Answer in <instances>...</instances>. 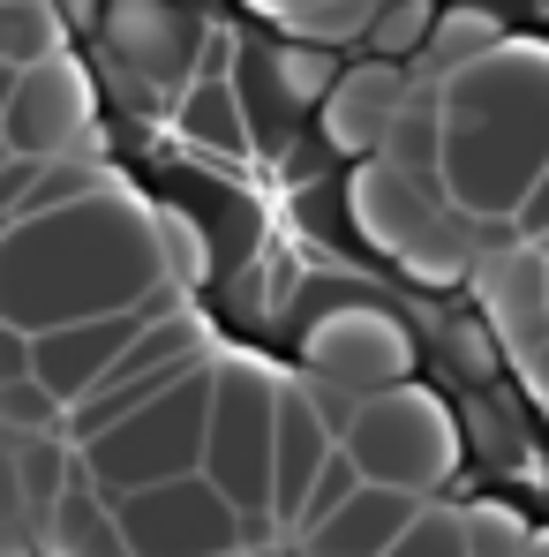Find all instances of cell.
<instances>
[{
    "mask_svg": "<svg viewBox=\"0 0 549 557\" xmlns=\"http://www.w3.org/2000/svg\"><path fill=\"white\" fill-rule=\"evenodd\" d=\"M159 286H174V278L159 264L151 211L121 182H105L68 211L0 226V324H15L30 339L53 324L136 309Z\"/></svg>",
    "mask_w": 549,
    "mask_h": 557,
    "instance_id": "6da1fadb",
    "label": "cell"
},
{
    "mask_svg": "<svg viewBox=\"0 0 549 557\" xmlns=\"http://www.w3.org/2000/svg\"><path fill=\"white\" fill-rule=\"evenodd\" d=\"M445 113V159L437 188L466 226H512L520 196L549 166V53L535 46H497L437 76Z\"/></svg>",
    "mask_w": 549,
    "mask_h": 557,
    "instance_id": "7a4b0ae2",
    "label": "cell"
},
{
    "mask_svg": "<svg viewBox=\"0 0 549 557\" xmlns=\"http://www.w3.org/2000/svg\"><path fill=\"white\" fill-rule=\"evenodd\" d=\"M272 422L278 376L257 362H211V422H203V482L234 505L241 550H264L278 535L272 520Z\"/></svg>",
    "mask_w": 549,
    "mask_h": 557,
    "instance_id": "3957f363",
    "label": "cell"
},
{
    "mask_svg": "<svg viewBox=\"0 0 549 557\" xmlns=\"http://www.w3.org/2000/svg\"><path fill=\"white\" fill-rule=\"evenodd\" d=\"M203 422H211V355L159 399H144L136 414H121L113 430H98L91 445H76V474L105 505L151 482H182L203 467Z\"/></svg>",
    "mask_w": 549,
    "mask_h": 557,
    "instance_id": "277c9868",
    "label": "cell"
},
{
    "mask_svg": "<svg viewBox=\"0 0 549 557\" xmlns=\"http://www.w3.org/2000/svg\"><path fill=\"white\" fill-rule=\"evenodd\" d=\"M339 453L354 460L362 482L407 490V497H429V490L459 482V430L445 414V399L422 384H391V392L362 399L354 422L339 430Z\"/></svg>",
    "mask_w": 549,
    "mask_h": 557,
    "instance_id": "5b68a950",
    "label": "cell"
},
{
    "mask_svg": "<svg viewBox=\"0 0 549 557\" xmlns=\"http://www.w3.org/2000/svg\"><path fill=\"white\" fill-rule=\"evenodd\" d=\"M339 53H324V46H301V38H241L234 46V69H226V84H234V106H241V121H249V144L257 151H278L286 136H301V128H316V113H324V98L339 84Z\"/></svg>",
    "mask_w": 549,
    "mask_h": 557,
    "instance_id": "8992f818",
    "label": "cell"
},
{
    "mask_svg": "<svg viewBox=\"0 0 549 557\" xmlns=\"http://www.w3.org/2000/svg\"><path fill=\"white\" fill-rule=\"evenodd\" d=\"M91 38H98V69H113L136 91H151L159 106H174L196 84L203 15L182 8V0H105Z\"/></svg>",
    "mask_w": 549,
    "mask_h": 557,
    "instance_id": "52a82bcc",
    "label": "cell"
},
{
    "mask_svg": "<svg viewBox=\"0 0 549 557\" xmlns=\"http://www.w3.org/2000/svg\"><path fill=\"white\" fill-rule=\"evenodd\" d=\"M113 528L128 557H241V520L203 474L113 497Z\"/></svg>",
    "mask_w": 549,
    "mask_h": 557,
    "instance_id": "ba28073f",
    "label": "cell"
},
{
    "mask_svg": "<svg viewBox=\"0 0 549 557\" xmlns=\"http://www.w3.org/2000/svg\"><path fill=\"white\" fill-rule=\"evenodd\" d=\"M91 76L76 53H53L38 69L15 76V98L0 113V144L8 159H30V166H53V159H84L91 144Z\"/></svg>",
    "mask_w": 549,
    "mask_h": 557,
    "instance_id": "9c48e42d",
    "label": "cell"
},
{
    "mask_svg": "<svg viewBox=\"0 0 549 557\" xmlns=\"http://www.w3.org/2000/svg\"><path fill=\"white\" fill-rule=\"evenodd\" d=\"M174 309H182V286H159V294H144L136 309L84 317V324H53V332H38V339H30V376H38L61 407H76L98 376L136 347V332H144V324H159V317H174Z\"/></svg>",
    "mask_w": 549,
    "mask_h": 557,
    "instance_id": "30bf717a",
    "label": "cell"
},
{
    "mask_svg": "<svg viewBox=\"0 0 549 557\" xmlns=\"http://www.w3.org/2000/svg\"><path fill=\"white\" fill-rule=\"evenodd\" d=\"M414 91V76L407 69H391V61H347L339 69V84L324 98V113H316V136L354 166V159H376V144H384V128H391V113L407 106Z\"/></svg>",
    "mask_w": 549,
    "mask_h": 557,
    "instance_id": "8fae6325",
    "label": "cell"
},
{
    "mask_svg": "<svg viewBox=\"0 0 549 557\" xmlns=\"http://www.w3.org/2000/svg\"><path fill=\"white\" fill-rule=\"evenodd\" d=\"M332 453H339V437L316 414L309 384H278V422H272V520H278V535H294V512H301L309 482L324 474Z\"/></svg>",
    "mask_w": 549,
    "mask_h": 557,
    "instance_id": "7c38bea8",
    "label": "cell"
},
{
    "mask_svg": "<svg viewBox=\"0 0 549 557\" xmlns=\"http://www.w3.org/2000/svg\"><path fill=\"white\" fill-rule=\"evenodd\" d=\"M166 113H174V136L188 144V159L226 166V174L249 166L257 144H249V121H241V106H234V84H226V76H196Z\"/></svg>",
    "mask_w": 549,
    "mask_h": 557,
    "instance_id": "4fadbf2b",
    "label": "cell"
},
{
    "mask_svg": "<svg viewBox=\"0 0 549 557\" xmlns=\"http://www.w3.org/2000/svg\"><path fill=\"white\" fill-rule=\"evenodd\" d=\"M46 557H128L121 528H113V505L98 497L84 474L46 505Z\"/></svg>",
    "mask_w": 549,
    "mask_h": 557,
    "instance_id": "5bb4252c",
    "label": "cell"
},
{
    "mask_svg": "<svg viewBox=\"0 0 549 557\" xmlns=\"http://www.w3.org/2000/svg\"><path fill=\"white\" fill-rule=\"evenodd\" d=\"M53 53H68V30H61L53 0H8L0 8V61L23 76V69H38Z\"/></svg>",
    "mask_w": 549,
    "mask_h": 557,
    "instance_id": "9a60e30c",
    "label": "cell"
},
{
    "mask_svg": "<svg viewBox=\"0 0 549 557\" xmlns=\"http://www.w3.org/2000/svg\"><path fill=\"white\" fill-rule=\"evenodd\" d=\"M429 23H437V0H384V8L369 15V30H362L369 61H391V69L422 61V46H429Z\"/></svg>",
    "mask_w": 549,
    "mask_h": 557,
    "instance_id": "2e32d148",
    "label": "cell"
},
{
    "mask_svg": "<svg viewBox=\"0 0 549 557\" xmlns=\"http://www.w3.org/2000/svg\"><path fill=\"white\" fill-rule=\"evenodd\" d=\"M61 422H68V407L38 376L0 384V437H61Z\"/></svg>",
    "mask_w": 549,
    "mask_h": 557,
    "instance_id": "e0dca14e",
    "label": "cell"
},
{
    "mask_svg": "<svg viewBox=\"0 0 549 557\" xmlns=\"http://www.w3.org/2000/svg\"><path fill=\"white\" fill-rule=\"evenodd\" d=\"M384 557H474V543H466V512H452V505H422V512L407 520V535H399Z\"/></svg>",
    "mask_w": 549,
    "mask_h": 557,
    "instance_id": "ac0fdd59",
    "label": "cell"
},
{
    "mask_svg": "<svg viewBox=\"0 0 549 557\" xmlns=\"http://www.w3.org/2000/svg\"><path fill=\"white\" fill-rule=\"evenodd\" d=\"M384 0H324V8H309V15H294L286 30L301 38V46H324V53H339V46H354L369 30V15H376Z\"/></svg>",
    "mask_w": 549,
    "mask_h": 557,
    "instance_id": "d6986e66",
    "label": "cell"
},
{
    "mask_svg": "<svg viewBox=\"0 0 549 557\" xmlns=\"http://www.w3.org/2000/svg\"><path fill=\"white\" fill-rule=\"evenodd\" d=\"M354 490H362V474H354V460H347V453H332V460H324V474L309 482L301 512H294V543H301L309 528H324V520H332V512H339V505H347Z\"/></svg>",
    "mask_w": 549,
    "mask_h": 557,
    "instance_id": "ffe728a7",
    "label": "cell"
},
{
    "mask_svg": "<svg viewBox=\"0 0 549 557\" xmlns=\"http://www.w3.org/2000/svg\"><path fill=\"white\" fill-rule=\"evenodd\" d=\"M15 376H30V332L0 324V384H15Z\"/></svg>",
    "mask_w": 549,
    "mask_h": 557,
    "instance_id": "44dd1931",
    "label": "cell"
},
{
    "mask_svg": "<svg viewBox=\"0 0 549 557\" xmlns=\"http://www.w3.org/2000/svg\"><path fill=\"white\" fill-rule=\"evenodd\" d=\"M98 8H105V0H53L61 30H98Z\"/></svg>",
    "mask_w": 549,
    "mask_h": 557,
    "instance_id": "7402d4cb",
    "label": "cell"
},
{
    "mask_svg": "<svg viewBox=\"0 0 549 557\" xmlns=\"http://www.w3.org/2000/svg\"><path fill=\"white\" fill-rule=\"evenodd\" d=\"M264 15H278V23H294V15H309V8H324V0H257Z\"/></svg>",
    "mask_w": 549,
    "mask_h": 557,
    "instance_id": "603a6c76",
    "label": "cell"
},
{
    "mask_svg": "<svg viewBox=\"0 0 549 557\" xmlns=\"http://www.w3.org/2000/svg\"><path fill=\"white\" fill-rule=\"evenodd\" d=\"M8 98H15V69L0 61V113H8Z\"/></svg>",
    "mask_w": 549,
    "mask_h": 557,
    "instance_id": "cb8c5ba5",
    "label": "cell"
},
{
    "mask_svg": "<svg viewBox=\"0 0 549 557\" xmlns=\"http://www.w3.org/2000/svg\"><path fill=\"white\" fill-rule=\"evenodd\" d=\"M0 166H8V144H0Z\"/></svg>",
    "mask_w": 549,
    "mask_h": 557,
    "instance_id": "d4e9b609",
    "label": "cell"
},
{
    "mask_svg": "<svg viewBox=\"0 0 549 557\" xmlns=\"http://www.w3.org/2000/svg\"><path fill=\"white\" fill-rule=\"evenodd\" d=\"M0 8H8V0H0Z\"/></svg>",
    "mask_w": 549,
    "mask_h": 557,
    "instance_id": "484cf974",
    "label": "cell"
}]
</instances>
